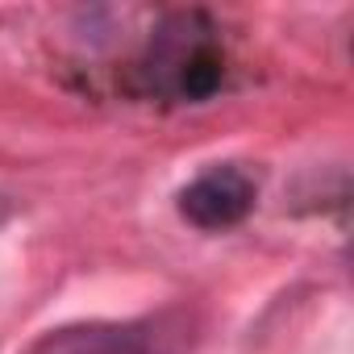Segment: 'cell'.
I'll return each mask as SVG.
<instances>
[{
    "instance_id": "obj_3",
    "label": "cell",
    "mask_w": 354,
    "mask_h": 354,
    "mask_svg": "<svg viewBox=\"0 0 354 354\" xmlns=\"http://www.w3.org/2000/svg\"><path fill=\"white\" fill-rule=\"evenodd\" d=\"M171 71H175L171 88L180 92V96H188V100H205V96H213V92L221 88V80H225V59H221L217 46H209V42H192V46H184L180 55L171 59Z\"/></svg>"
},
{
    "instance_id": "obj_4",
    "label": "cell",
    "mask_w": 354,
    "mask_h": 354,
    "mask_svg": "<svg viewBox=\"0 0 354 354\" xmlns=\"http://www.w3.org/2000/svg\"><path fill=\"white\" fill-rule=\"evenodd\" d=\"M5 213H9V205H5V196H0V221H5Z\"/></svg>"
},
{
    "instance_id": "obj_2",
    "label": "cell",
    "mask_w": 354,
    "mask_h": 354,
    "mask_svg": "<svg viewBox=\"0 0 354 354\" xmlns=\"http://www.w3.org/2000/svg\"><path fill=\"white\" fill-rule=\"evenodd\" d=\"M254 180L242 167H209L180 192V217L196 230H230L254 209Z\"/></svg>"
},
{
    "instance_id": "obj_1",
    "label": "cell",
    "mask_w": 354,
    "mask_h": 354,
    "mask_svg": "<svg viewBox=\"0 0 354 354\" xmlns=\"http://www.w3.org/2000/svg\"><path fill=\"white\" fill-rule=\"evenodd\" d=\"M196 342L188 308H162L129 321H71L38 333L21 354H184Z\"/></svg>"
}]
</instances>
